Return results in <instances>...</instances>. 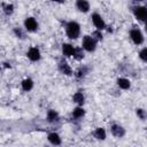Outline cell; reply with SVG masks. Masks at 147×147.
Returning <instances> with one entry per match:
<instances>
[{"label": "cell", "mask_w": 147, "mask_h": 147, "mask_svg": "<svg viewBox=\"0 0 147 147\" xmlns=\"http://www.w3.org/2000/svg\"><path fill=\"white\" fill-rule=\"evenodd\" d=\"M65 32H67V36L70 38V39H76L79 37V33H80V25L75 22V21H71L69 23H67L65 25Z\"/></svg>", "instance_id": "1"}, {"label": "cell", "mask_w": 147, "mask_h": 147, "mask_svg": "<svg viewBox=\"0 0 147 147\" xmlns=\"http://www.w3.org/2000/svg\"><path fill=\"white\" fill-rule=\"evenodd\" d=\"M83 48L87 52H94L96 48V40L91 36H85L83 38Z\"/></svg>", "instance_id": "2"}, {"label": "cell", "mask_w": 147, "mask_h": 147, "mask_svg": "<svg viewBox=\"0 0 147 147\" xmlns=\"http://www.w3.org/2000/svg\"><path fill=\"white\" fill-rule=\"evenodd\" d=\"M133 15L139 21L147 22V6H136L133 7Z\"/></svg>", "instance_id": "3"}, {"label": "cell", "mask_w": 147, "mask_h": 147, "mask_svg": "<svg viewBox=\"0 0 147 147\" xmlns=\"http://www.w3.org/2000/svg\"><path fill=\"white\" fill-rule=\"evenodd\" d=\"M130 38L132 39V41L136 45H140L144 41V36H142L141 31L139 29H137V28H134V29H132L130 31Z\"/></svg>", "instance_id": "4"}, {"label": "cell", "mask_w": 147, "mask_h": 147, "mask_svg": "<svg viewBox=\"0 0 147 147\" xmlns=\"http://www.w3.org/2000/svg\"><path fill=\"white\" fill-rule=\"evenodd\" d=\"M92 22H93L94 26H95L98 30H100V31L106 28V23H105L103 18L101 17V15H99V14H96V13H94V14L92 15Z\"/></svg>", "instance_id": "5"}, {"label": "cell", "mask_w": 147, "mask_h": 147, "mask_svg": "<svg viewBox=\"0 0 147 147\" xmlns=\"http://www.w3.org/2000/svg\"><path fill=\"white\" fill-rule=\"evenodd\" d=\"M24 28H25L28 31L33 32V31H36V30L38 29V22H37L33 17H28V18H25V21H24Z\"/></svg>", "instance_id": "6"}, {"label": "cell", "mask_w": 147, "mask_h": 147, "mask_svg": "<svg viewBox=\"0 0 147 147\" xmlns=\"http://www.w3.org/2000/svg\"><path fill=\"white\" fill-rule=\"evenodd\" d=\"M59 70H60L61 74H63L65 76H71L72 75V69L70 68V65L64 60H61L59 62Z\"/></svg>", "instance_id": "7"}, {"label": "cell", "mask_w": 147, "mask_h": 147, "mask_svg": "<svg viewBox=\"0 0 147 147\" xmlns=\"http://www.w3.org/2000/svg\"><path fill=\"white\" fill-rule=\"evenodd\" d=\"M26 55H28V57H29L31 61H33V62L40 60V51H39L37 47H31V48L28 51Z\"/></svg>", "instance_id": "8"}, {"label": "cell", "mask_w": 147, "mask_h": 147, "mask_svg": "<svg viewBox=\"0 0 147 147\" xmlns=\"http://www.w3.org/2000/svg\"><path fill=\"white\" fill-rule=\"evenodd\" d=\"M110 131H111V133H113L115 137H117V138H122V137L125 134V130H124L121 125H118V124H113L111 127H110Z\"/></svg>", "instance_id": "9"}, {"label": "cell", "mask_w": 147, "mask_h": 147, "mask_svg": "<svg viewBox=\"0 0 147 147\" xmlns=\"http://www.w3.org/2000/svg\"><path fill=\"white\" fill-rule=\"evenodd\" d=\"M76 7L82 13H87L90 10V3L86 0H77L76 1Z\"/></svg>", "instance_id": "10"}, {"label": "cell", "mask_w": 147, "mask_h": 147, "mask_svg": "<svg viewBox=\"0 0 147 147\" xmlns=\"http://www.w3.org/2000/svg\"><path fill=\"white\" fill-rule=\"evenodd\" d=\"M62 53H63V55H65L68 57L74 56V54H75V47L72 45H70V44H63L62 45Z\"/></svg>", "instance_id": "11"}, {"label": "cell", "mask_w": 147, "mask_h": 147, "mask_svg": "<svg viewBox=\"0 0 147 147\" xmlns=\"http://www.w3.org/2000/svg\"><path fill=\"white\" fill-rule=\"evenodd\" d=\"M47 139H48V141H49L52 145H55V146L61 145V138H60V136H59L57 133H55V132L49 133L48 137H47Z\"/></svg>", "instance_id": "12"}, {"label": "cell", "mask_w": 147, "mask_h": 147, "mask_svg": "<svg viewBox=\"0 0 147 147\" xmlns=\"http://www.w3.org/2000/svg\"><path fill=\"white\" fill-rule=\"evenodd\" d=\"M117 85H118L122 90H127V88H130L131 83H130V80L126 79V78H118V79H117Z\"/></svg>", "instance_id": "13"}, {"label": "cell", "mask_w": 147, "mask_h": 147, "mask_svg": "<svg viewBox=\"0 0 147 147\" xmlns=\"http://www.w3.org/2000/svg\"><path fill=\"white\" fill-rule=\"evenodd\" d=\"M32 87H33V80H32V79L25 78V79L22 82V88H23V91L29 92L30 90H32Z\"/></svg>", "instance_id": "14"}, {"label": "cell", "mask_w": 147, "mask_h": 147, "mask_svg": "<svg viewBox=\"0 0 147 147\" xmlns=\"http://www.w3.org/2000/svg\"><path fill=\"white\" fill-rule=\"evenodd\" d=\"M72 100H74V102H76L77 105H83L84 103V101H85V96H84V94L79 91V92H76L75 94H74V96H72Z\"/></svg>", "instance_id": "15"}, {"label": "cell", "mask_w": 147, "mask_h": 147, "mask_svg": "<svg viewBox=\"0 0 147 147\" xmlns=\"http://www.w3.org/2000/svg\"><path fill=\"white\" fill-rule=\"evenodd\" d=\"M93 134H94V137H95L98 140H105V139H106V131H105V129H102V127H96Z\"/></svg>", "instance_id": "16"}, {"label": "cell", "mask_w": 147, "mask_h": 147, "mask_svg": "<svg viewBox=\"0 0 147 147\" xmlns=\"http://www.w3.org/2000/svg\"><path fill=\"white\" fill-rule=\"evenodd\" d=\"M47 119H48V122H57L59 121V114L55 111V110H48V113H47Z\"/></svg>", "instance_id": "17"}, {"label": "cell", "mask_w": 147, "mask_h": 147, "mask_svg": "<svg viewBox=\"0 0 147 147\" xmlns=\"http://www.w3.org/2000/svg\"><path fill=\"white\" fill-rule=\"evenodd\" d=\"M84 115H85V110H84L82 107H77V108H75L74 111H72V116H74L75 118H82Z\"/></svg>", "instance_id": "18"}, {"label": "cell", "mask_w": 147, "mask_h": 147, "mask_svg": "<svg viewBox=\"0 0 147 147\" xmlns=\"http://www.w3.org/2000/svg\"><path fill=\"white\" fill-rule=\"evenodd\" d=\"M3 11L6 15H11L13 11H14V6L11 3H7V5H3Z\"/></svg>", "instance_id": "19"}, {"label": "cell", "mask_w": 147, "mask_h": 147, "mask_svg": "<svg viewBox=\"0 0 147 147\" xmlns=\"http://www.w3.org/2000/svg\"><path fill=\"white\" fill-rule=\"evenodd\" d=\"M83 57H84L83 48H75V54H74V59H76V60H82Z\"/></svg>", "instance_id": "20"}, {"label": "cell", "mask_w": 147, "mask_h": 147, "mask_svg": "<svg viewBox=\"0 0 147 147\" xmlns=\"http://www.w3.org/2000/svg\"><path fill=\"white\" fill-rule=\"evenodd\" d=\"M86 74H87V68H86V67H82V68H79V69L76 71V77H77V78H82V77H84Z\"/></svg>", "instance_id": "21"}, {"label": "cell", "mask_w": 147, "mask_h": 147, "mask_svg": "<svg viewBox=\"0 0 147 147\" xmlns=\"http://www.w3.org/2000/svg\"><path fill=\"white\" fill-rule=\"evenodd\" d=\"M137 115H138V117H139L140 119H142V121L147 118V113H146L144 109H140V108L137 109Z\"/></svg>", "instance_id": "22"}, {"label": "cell", "mask_w": 147, "mask_h": 147, "mask_svg": "<svg viewBox=\"0 0 147 147\" xmlns=\"http://www.w3.org/2000/svg\"><path fill=\"white\" fill-rule=\"evenodd\" d=\"M139 57H140L142 61L147 62V47H145V48H142V49L140 51V53H139Z\"/></svg>", "instance_id": "23"}, {"label": "cell", "mask_w": 147, "mask_h": 147, "mask_svg": "<svg viewBox=\"0 0 147 147\" xmlns=\"http://www.w3.org/2000/svg\"><path fill=\"white\" fill-rule=\"evenodd\" d=\"M14 33H15L16 37H18V38H24V37H25V33H24L20 28H15V29H14Z\"/></svg>", "instance_id": "24"}, {"label": "cell", "mask_w": 147, "mask_h": 147, "mask_svg": "<svg viewBox=\"0 0 147 147\" xmlns=\"http://www.w3.org/2000/svg\"><path fill=\"white\" fill-rule=\"evenodd\" d=\"M92 37H93L95 40H101V39H102V34H101L100 30H98V31H94V32L92 33Z\"/></svg>", "instance_id": "25"}, {"label": "cell", "mask_w": 147, "mask_h": 147, "mask_svg": "<svg viewBox=\"0 0 147 147\" xmlns=\"http://www.w3.org/2000/svg\"><path fill=\"white\" fill-rule=\"evenodd\" d=\"M53 1H54V2H59V3H63L65 0H53Z\"/></svg>", "instance_id": "26"}, {"label": "cell", "mask_w": 147, "mask_h": 147, "mask_svg": "<svg viewBox=\"0 0 147 147\" xmlns=\"http://www.w3.org/2000/svg\"><path fill=\"white\" fill-rule=\"evenodd\" d=\"M145 30H146V32H147V22H146V24H145Z\"/></svg>", "instance_id": "27"}, {"label": "cell", "mask_w": 147, "mask_h": 147, "mask_svg": "<svg viewBox=\"0 0 147 147\" xmlns=\"http://www.w3.org/2000/svg\"><path fill=\"white\" fill-rule=\"evenodd\" d=\"M138 1H140V0H138Z\"/></svg>", "instance_id": "28"}]
</instances>
